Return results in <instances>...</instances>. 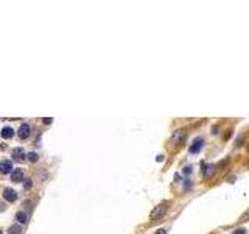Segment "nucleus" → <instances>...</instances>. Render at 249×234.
Instances as JSON below:
<instances>
[{
  "instance_id": "1",
  "label": "nucleus",
  "mask_w": 249,
  "mask_h": 234,
  "mask_svg": "<svg viewBox=\"0 0 249 234\" xmlns=\"http://www.w3.org/2000/svg\"><path fill=\"white\" fill-rule=\"evenodd\" d=\"M168 201H162V203H159L153 211H151V214H150V217L151 219H154V220H157V219H161L164 214H165V211H167V208H168Z\"/></svg>"
},
{
  "instance_id": "2",
  "label": "nucleus",
  "mask_w": 249,
  "mask_h": 234,
  "mask_svg": "<svg viewBox=\"0 0 249 234\" xmlns=\"http://www.w3.org/2000/svg\"><path fill=\"white\" fill-rule=\"evenodd\" d=\"M187 139V133H185V130H176L174 133H173V136H171V144L173 145H182L184 142Z\"/></svg>"
},
{
  "instance_id": "3",
  "label": "nucleus",
  "mask_w": 249,
  "mask_h": 234,
  "mask_svg": "<svg viewBox=\"0 0 249 234\" xmlns=\"http://www.w3.org/2000/svg\"><path fill=\"white\" fill-rule=\"evenodd\" d=\"M203 145H204V138L203 136H198V138H195L193 142L190 144V153H199V150L203 148Z\"/></svg>"
},
{
  "instance_id": "4",
  "label": "nucleus",
  "mask_w": 249,
  "mask_h": 234,
  "mask_svg": "<svg viewBox=\"0 0 249 234\" xmlns=\"http://www.w3.org/2000/svg\"><path fill=\"white\" fill-rule=\"evenodd\" d=\"M30 134H31V127H30V123H22L20 128H19V131H17V136H19L20 139H27Z\"/></svg>"
},
{
  "instance_id": "5",
  "label": "nucleus",
  "mask_w": 249,
  "mask_h": 234,
  "mask_svg": "<svg viewBox=\"0 0 249 234\" xmlns=\"http://www.w3.org/2000/svg\"><path fill=\"white\" fill-rule=\"evenodd\" d=\"M3 198H5L6 201H16V200H17V192H16L14 189H11V187H6V189L3 190Z\"/></svg>"
},
{
  "instance_id": "6",
  "label": "nucleus",
  "mask_w": 249,
  "mask_h": 234,
  "mask_svg": "<svg viewBox=\"0 0 249 234\" xmlns=\"http://www.w3.org/2000/svg\"><path fill=\"white\" fill-rule=\"evenodd\" d=\"M11 181L13 183H20L24 181V170L22 169H14L11 173Z\"/></svg>"
},
{
  "instance_id": "7",
  "label": "nucleus",
  "mask_w": 249,
  "mask_h": 234,
  "mask_svg": "<svg viewBox=\"0 0 249 234\" xmlns=\"http://www.w3.org/2000/svg\"><path fill=\"white\" fill-rule=\"evenodd\" d=\"M13 170V162L5 159V161H0V173H9Z\"/></svg>"
},
{
  "instance_id": "8",
  "label": "nucleus",
  "mask_w": 249,
  "mask_h": 234,
  "mask_svg": "<svg viewBox=\"0 0 249 234\" xmlns=\"http://www.w3.org/2000/svg\"><path fill=\"white\" fill-rule=\"evenodd\" d=\"M201 173H203L204 177H212V175L215 173V166H213V164H204L203 169H201Z\"/></svg>"
},
{
  "instance_id": "9",
  "label": "nucleus",
  "mask_w": 249,
  "mask_h": 234,
  "mask_svg": "<svg viewBox=\"0 0 249 234\" xmlns=\"http://www.w3.org/2000/svg\"><path fill=\"white\" fill-rule=\"evenodd\" d=\"M0 134H2V138H3V139H11V138L14 136V130H13L11 127H5V128L2 130V133H0Z\"/></svg>"
},
{
  "instance_id": "10",
  "label": "nucleus",
  "mask_w": 249,
  "mask_h": 234,
  "mask_svg": "<svg viewBox=\"0 0 249 234\" xmlns=\"http://www.w3.org/2000/svg\"><path fill=\"white\" fill-rule=\"evenodd\" d=\"M22 156H25V151H24V148H14L13 150V159H20Z\"/></svg>"
},
{
  "instance_id": "11",
  "label": "nucleus",
  "mask_w": 249,
  "mask_h": 234,
  "mask_svg": "<svg viewBox=\"0 0 249 234\" xmlns=\"http://www.w3.org/2000/svg\"><path fill=\"white\" fill-rule=\"evenodd\" d=\"M16 219H17V222H19V223H27V220H28V215H27L24 211H19V212L16 214Z\"/></svg>"
},
{
  "instance_id": "12",
  "label": "nucleus",
  "mask_w": 249,
  "mask_h": 234,
  "mask_svg": "<svg viewBox=\"0 0 249 234\" xmlns=\"http://www.w3.org/2000/svg\"><path fill=\"white\" fill-rule=\"evenodd\" d=\"M27 159H28L30 162H36V161L39 159V155H38L36 151H30V153H27Z\"/></svg>"
},
{
  "instance_id": "13",
  "label": "nucleus",
  "mask_w": 249,
  "mask_h": 234,
  "mask_svg": "<svg viewBox=\"0 0 249 234\" xmlns=\"http://www.w3.org/2000/svg\"><path fill=\"white\" fill-rule=\"evenodd\" d=\"M8 234H22V228L19 225H14V226L9 228V233Z\"/></svg>"
},
{
  "instance_id": "14",
  "label": "nucleus",
  "mask_w": 249,
  "mask_h": 234,
  "mask_svg": "<svg viewBox=\"0 0 249 234\" xmlns=\"http://www.w3.org/2000/svg\"><path fill=\"white\" fill-rule=\"evenodd\" d=\"M234 234H246V230L245 228H238V230H235Z\"/></svg>"
},
{
  "instance_id": "15",
  "label": "nucleus",
  "mask_w": 249,
  "mask_h": 234,
  "mask_svg": "<svg viewBox=\"0 0 249 234\" xmlns=\"http://www.w3.org/2000/svg\"><path fill=\"white\" fill-rule=\"evenodd\" d=\"M184 173H185V175L192 173V166H187V167H184Z\"/></svg>"
},
{
  "instance_id": "16",
  "label": "nucleus",
  "mask_w": 249,
  "mask_h": 234,
  "mask_svg": "<svg viewBox=\"0 0 249 234\" xmlns=\"http://www.w3.org/2000/svg\"><path fill=\"white\" fill-rule=\"evenodd\" d=\"M25 189H30V187H31V180H27V184H25Z\"/></svg>"
},
{
  "instance_id": "17",
  "label": "nucleus",
  "mask_w": 249,
  "mask_h": 234,
  "mask_svg": "<svg viewBox=\"0 0 249 234\" xmlns=\"http://www.w3.org/2000/svg\"><path fill=\"white\" fill-rule=\"evenodd\" d=\"M154 234H167V230H164V228H162V230H157Z\"/></svg>"
},
{
  "instance_id": "18",
  "label": "nucleus",
  "mask_w": 249,
  "mask_h": 234,
  "mask_svg": "<svg viewBox=\"0 0 249 234\" xmlns=\"http://www.w3.org/2000/svg\"><path fill=\"white\" fill-rule=\"evenodd\" d=\"M0 234H2V230H0Z\"/></svg>"
}]
</instances>
